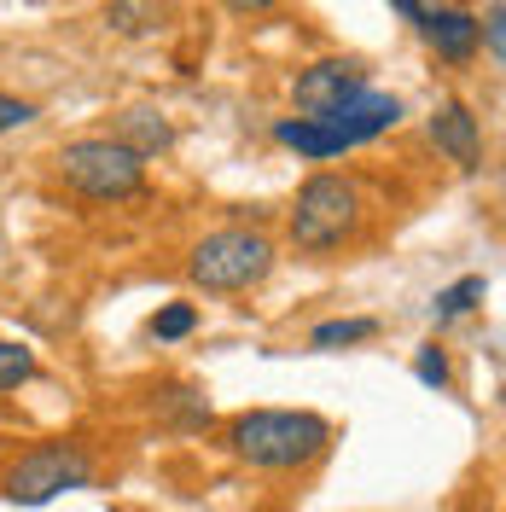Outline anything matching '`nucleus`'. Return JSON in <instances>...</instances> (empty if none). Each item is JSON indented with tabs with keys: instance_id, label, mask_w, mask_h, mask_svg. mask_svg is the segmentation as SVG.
<instances>
[{
	"instance_id": "1",
	"label": "nucleus",
	"mask_w": 506,
	"mask_h": 512,
	"mask_svg": "<svg viewBox=\"0 0 506 512\" xmlns=\"http://www.w3.org/2000/svg\"><path fill=\"white\" fill-rule=\"evenodd\" d=\"M227 448L256 472H297L332 448V425L309 408H251L227 425Z\"/></svg>"
},
{
	"instance_id": "2",
	"label": "nucleus",
	"mask_w": 506,
	"mask_h": 512,
	"mask_svg": "<svg viewBox=\"0 0 506 512\" xmlns=\"http://www.w3.org/2000/svg\"><path fill=\"white\" fill-rule=\"evenodd\" d=\"M274 274V239L262 227H216L187 251V280L198 291H251Z\"/></svg>"
},
{
	"instance_id": "3",
	"label": "nucleus",
	"mask_w": 506,
	"mask_h": 512,
	"mask_svg": "<svg viewBox=\"0 0 506 512\" xmlns=\"http://www.w3.org/2000/svg\"><path fill=\"white\" fill-rule=\"evenodd\" d=\"M88 483H94V454L82 443H35L6 466L0 495L12 507H47V501H59L70 489H88Z\"/></svg>"
},
{
	"instance_id": "4",
	"label": "nucleus",
	"mask_w": 506,
	"mask_h": 512,
	"mask_svg": "<svg viewBox=\"0 0 506 512\" xmlns=\"http://www.w3.org/2000/svg\"><path fill=\"white\" fill-rule=\"evenodd\" d=\"M59 175L70 192H82L94 204H123L146 187V158H134L111 134H88V140H70L59 152Z\"/></svg>"
},
{
	"instance_id": "5",
	"label": "nucleus",
	"mask_w": 506,
	"mask_h": 512,
	"mask_svg": "<svg viewBox=\"0 0 506 512\" xmlns=\"http://www.w3.org/2000/svg\"><path fill=\"white\" fill-rule=\"evenodd\" d=\"M361 222V192L349 175H309L297 187V204H291V245L297 251H338Z\"/></svg>"
},
{
	"instance_id": "6",
	"label": "nucleus",
	"mask_w": 506,
	"mask_h": 512,
	"mask_svg": "<svg viewBox=\"0 0 506 512\" xmlns=\"http://www.w3.org/2000/svg\"><path fill=\"white\" fill-rule=\"evenodd\" d=\"M355 94H367V70L355 59H315L309 70H297L291 82V99L309 123H332Z\"/></svg>"
},
{
	"instance_id": "7",
	"label": "nucleus",
	"mask_w": 506,
	"mask_h": 512,
	"mask_svg": "<svg viewBox=\"0 0 506 512\" xmlns=\"http://www.w3.org/2000/svg\"><path fill=\"white\" fill-rule=\"evenodd\" d=\"M425 134H431V146H437L443 158H454L460 169H477V163H483V123H477V111L466 99H443V105L431 111Z\"/></svg>"
},
{
	"instance_id": "8",
	"label": "nucleus",
	"mask_w": 506,
	"mask_h": 512,
	"mask_svg": "<svg viewBox=\"0 0 506 512\" xmlns=\"http://www.w3.org/2000/svg\"><path fill=\"white\" fill-rule=\"evenodd\" d=\"M396 123H402V99H396V94H379V88H367V94L349 99V105H344V111H338L326 128H332L344 146H367V140L390 134Z\"/></svg>"
},
{
	"instance_id": "9",
	"label": "nucleus",
	"mask_w": 506,
	"mask_h": 512,
	"mask_svg": "<svg viewBox=\"0 0 506 512\" xmlns=\"http://www.w3.org/2000/svg\"><path fill=\"white\" fill-rule=\"evenodd\" d=\"M413 24L448 64H466L477 53V12H466V6H419Z\"/></svg>"
},
{
	"instance_id": "10",
	"label": "nucleus",
	"mask_w": 506,
	"mask_h": 512,
	"mask_svg": "<svg viewBox=\"0 0 506 512\" xmlns=\"http://www.w3.org/2000/svg\"><path fill=\"white\" fill-rule=\"evenodd\" d=\"M117 146H128L134 158H152V152H169L175 146V128H169V117L163 111H152V105H134V111H123L117 117V134H111Z\"/></svg>"
},
{
	"instance_id": "11",
	"label": "nucleus",
	"mask_w": 506,
	"mask_h": 512,
	"mask_svg": "<svg viewBox=\"0 0 506 512\" xmlns=\"http://www.w3.org/2000/svg\"><path fill=\"white\" fill-rule=\"evenodd\" d=\"M274 140H280V146H297L303 158H338V152H349L332 128L309 123V117H285V123H274Z\"/></svg>"
},
{
	"instance_id": "12",
	"label": "nucleus",
	"mask_w": 506,
	"mask_h": 512,
	"mask_svg": "<svg viewBox=\"0 0 506 512\" xmlns=\"http://www.w3.org/2000/svg\"><path fill=\"white\" fill-rule=\"evenodd\" d=\"M483 297H489V280H483V274H466V280H454L448 291H437V303H431V320H437V326H448V320L472 315Z\"/></svg>"
},
{
	"instance_id": "13",
	"label": "nucleus",
	"mask_w": 506,
	"mask_h": 512,
	"mask_svg": "<svg viewBox=\"0 0 506 512\" xmlns=\"http://www.w3.org/2000/svg\"><path fill=\"white\" fill-rule=\"evenodd\" d=\"M367 338H379V320H367V315L320 320L315 332H309V350H349V344H367Z\"/></svg>"
},
{
	"instance_id": "14",
	"label": "nucleus",
	"mask_w": 506,
	"mask_h": 512,
	"mask_svg": "<svg viewBox=\"0 0 506 512\" xmlns=\"http://www.w3.org/2000/svg\"><path fill=\"white\" fill-rule=\"evenodd\" d=\"M158 414L175 419L181 431H204V425H210V402H204L198 390H187V384H175V390H163L158 396Z\"/></svg>"
},
{
	"instance_id": "15",
	"label": "nucleus",
	"mask_w": 506,
	"mask_h": 512,
	"mask_svg": "<svg viewBox=\"0 0 506 512\" xmlns=\"http://www.w3.org/2000/svg\"><path fill=\"white\" fill-rule=\"evenodd\" d=\"M158 24H163L158 6H128V0L105 6V30H117V35H152Z\"/></svg>"
},
{
	"instance_id": "16",
	"label": "nucleus",
	"mask_w": 506,
	"mask_h": 512,
	"mask_svg": "<svg viewBox=\"0 0 506 512\" xmlns=\"http://www.w3.org/2000/svg\"><path fill=\"white\" fill-rule=\"evenodd\" d=\"M192 326H198V309H192V303H163L158 315L146 320V332H152L158 344H175V338H192Z\"/></svg>"
},
{
	"instance_id": "17",
	"label": "nucleus",
	"mask_w": 506,
	"mask_h": 512,
	"mask_svg": "<svg viewBox=\"0 0 506 512\" xmlns=\"http://www.w3.org/2000/svg\"><path fill=\"white\" fill-rule=\"evenodd\" d=\"M35 379V350L30 344H12V338H0V396L6 390H18V384Z\"/></svg>"
},
{
	"instance_id": "18",
	"label": "nucleus",
	"mask_w": 506,
	"mask_h": 512,
	"mask_svg": "<svg viewBox=\"0 0 506 512\" xmlns=\"http://www.w3.org/2000/svg\"><path fill=\"white\" fill-rule=\"evenodd\" d=\"M413 379L431 384V390H448V384H454V367H448L443 344H419V355H413Z\"/></svg>"
},
{
	"instance_id": "19",
	"label": "nucleus",
	"mask_w": 506,
	"mask_h": 512,
	"mask_svg": "<svg viewBox=\"0 0 506 512\" xmlns=\"http://www.w3.org/2000/svg\"><path fill=\"white\" fill-rule=\"evenodd\" d=\"M477 41L489 47V59H495V64L506 59V12H501V6H489V12L477 18Z\"/></svg>"
},
{
	"instance_id": "20",
	"label": "nucleus",
	"mask_w": 506,
	"mask_h": 512,
	"mask_svg": "<svg viewBox=\"0 0 506 512\" xmlns=\"http://www.w3.org/2000/svg\"><path fill=\"white\" fill-rule=\"evenodd\" d=\"M24 123H35V105L18 94H0V134L6 128H24Z\"/></svg>"
}]
</instances>
